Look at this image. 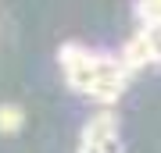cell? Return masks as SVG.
<instances>
[{"label": "cell", "mask_w": 161, "mask_h": 153, "mask_svg": "<svg viewBox=\"0 0 161 153\" xmlns=\"http://www.w3.org/2000/svg\"><path fill=\"white\" fill-rule=\"evenodd\" d=\"M22 125V110L18 107H0V132H18Z\"/></svg>", "instance_id": "obj_1"}]
</instances>
